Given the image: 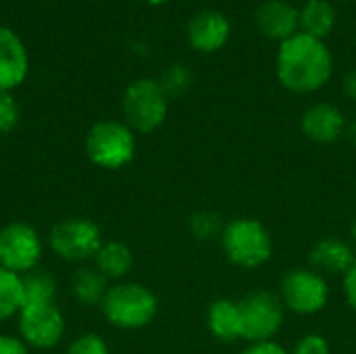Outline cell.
Here are the masks:
<instances>
[{"instance_id":"9a60e30c","label":"cell","mask_w":356,"mask_h":354,"mask_svg":"<svg viewBox=\"0 0 356 354\" xmlns=\"http://www.w3.org/2000/svg\"><path fill=\"white\" fill-rule=\"evenodd\" d=\"M29 73V56L23 40L10 29L0 25V92H13Z\"/></svg>"},{"instance_id":"ac0fdd59","label":"cell","mask_w":356,"mask_h":354,"mask_svg":"<svg viewBox=\"0 0 356 354\" xmlns=\"http://www.w3.org/2000/svg\"><path fill=\"white\" fill-rule=\"evenodd\" d=\"M111 282L98 273L94 265H83L73 271L69 288L71 296L77 305L81 307H100Z\"/></svg>"},{"instance_id":"9c48e42d","label":"cell","mask_w":356,"mask_h":354,"mask_svg":"<svg viewBox=\"0 0 356 354\" xmlns=\"http://www.w3.org/2000/svg\"><path fill=\"white\" fill-rule=\"evenodd\" d=\"M65 330V315L56 303H25L17 315V336L33 351L56 348Z\"/></svg>"},{"instance_id":"5b68a950","label":"cell","mask_w":356,"mask_h":354,"mask_svg":"<svg viewBox=\"0 0 356 354\" xmlns=\"http://www.w3.org/2000/svg\"><path fill=\"white\" fill-rule=\"evenodd\" d=\"M169 100L171 98L165 94L159 79L140 77L131 81L123 92V121L136 134H154L165 125L169 117Z\"/></svg>"},{"instance_id":"e0dca14e","label":"cell","mask_w":356,"mask_h":354,"mask_svg":"<svg viewBox=\"0 0 356 354\" xmlns=\"http://www.w3.org/2000/svg\"><path fill=\"white\" fill-rule=\"evenodd\" d=\"M92 265L98 269V273L102 277H106L111 284H115V282H123L131 275L136 257H134V250L125 242L104 240L102 246L98 248Z\"/></svg>"},{"instance_id":"4fadbf2b","label":"cell","mask_w":356,"mask_h":354,"mask_svg":"<svg viewBox=\"0 0 356 354\" xmlns=\"http://www.w3.org/2000/svg\"><path fill=\"white\" fill-rule=\"evenodd\" d=\"M186 33H188V42L194 50H198L202 54H211V52L221 50L227 44L232 25L223 13L204 8L188 21Z\"/></svg>"},{"instance_id":"ffe728a7","label":"cell","mask_w":356,"mask_h":354,"mask_svg":"<svg viewBox=\"0 0 356 354\" xmlns=\"http://www.w3.org/2000/svg\"><path fill=\"white\" fill-rule=\"evenodd\" d=\"M25 305L23 275L0 267V323L17 319Z\"/></svg>"},{"instance_id":"d6a6232c","label":"cell","mask_w":356,"mask_h":354,"mask_svg":"<svg viewBox=\"0 0 356 354\" xmlns=\"http://www.w3.org/2000/svg\"><path fill=\"white\" fill-rule=\"evenodd\" d=\"M144 2H148V4H152V6H159V4H165V2H169V0H144Z\"/></svg>"},{"instance_id":"603a6c76","label":"cell","mask_w":356,"mask_h":354,"mask_svg":"<svg viewBox=\"0 0 356 354\" xmlns=\"http://www.w3.org/2000/svg\"><path fill=\"white\" fill-rule=\"evenodd\" d=\"M159 83L163 86V90H165V94L169 98H177V96L186 94L188 88L192 86V73L184 65H171L163 73V77L159 79Z\"/></svg>"},{"instance_id":"2e32d148","label":"cell","mask_w":356,"mask_h":354,"mask_svg":"<svg viewBox=\"0 0 356 354\" xmlns=\"http://www.w3.org/2000/svg\"><path fill=\"white\" fill-rule=\"evenodd\" d=\"M204 323H207L209 334L223 344H232V342L242 340L240 305L236 298H227V296L215 298L207 309Z\"/></svg>"},{"instance_id":"7a4b0ae2","label":"cell","mask_w":356,"mask_h":354,"mask_svg":"<svg viewBox=\"0 0 356 354\" xmlns=\"http://www.w3.org/2000/svg\"><path fill=\"white\" fill-rule=\"evenodd\" d=\"M225 261L240 271H259L275 255V242L269 227L257 217H236L225 221L219 236Z\"/></svg>"},{"instance_id":"1f68e13d","label":"cell","mask_w":356,"mask_h":354,"mask_svg":"<svg viewBox=\"0 0 356 354\" xmlns=\"http://www.w3.org/2000/svg\"><path fill=\"white\" fill-rule=\"evenodd\" d=\"M350 244L355 246L356 250V217L353 219V223H350Z\"/></svg>"},{"instance_id":"6da1fadb","label":"cell","mask_w":356,"mask_h":354,"mask_svg":"<svg viewBox=\"0 0 356 354\" xmlns=\"http://www.w3.org/2000/svg\"><path fill=\"white\" fill-rule=\"evenodd\" d=\"M275 75L292 94H315L334 75L332 50L323 40L298 31L277 46Z\"/></svg>"},{"instance_id":"d4e9b609","label":"cell","mask_w":356,"mask_h":354,"mask_svg":"<svg viewBox=\"0 0 356 354\" xmlns=\"http://www.w3.org/2000/svg\"><path fill=\"white\" fill-rule=\"evenodd\" d=\"M290 354H332V344L323 334L309 332L294 342Z\"/></svg>"},{"instance_id":"7c38bea8","label":"cell","mask_w":356,"mask_h":354,"mask_svg":"<svg viewBox=\"0 0 356 354\" xmlns=\"http://www.w3.org/2000/svg\"><path fill=\"white\" fill-rule=\"evenodd\" d=\"M307 263L323 277H344V273L356 263V250L350 240L325 236L311 246Z\"/></svg>"},{"instance_id":"484cf974","label":"cell","mask_w":356,"mask_h":354,"mask_svg":"<svg viewBox=\"0 0 356 354\" xmlns=\"http://www.w3.org/2000/svg\"><path fill=\"white\" fill-rule=\"evenodd\" d=\"M21 117L19 102L13 92H0V134H8L17 127Z\"/></svg>"},{"instance_id":"ba28073f","label":"cell","mask_w":356,"mask_h":354,"mask_svg":"<svg viewBox=\"0 0 356 354\" xmlns=\"http://www.w3.org/2000/svg\"><path fill=\"white\" fill-rule=\"evenodd\" d=\"M102 242V230L90 217H67L56 221L46 240L50 252L67 263L94 261Z\"/></svg>"},{"instance_id":"7402d4cb","label":"cell","mask_w":356,"mask_h":354,"mask_svg":"<svg viewBox=\"0 0 356 354\" xmlns=\"http://www.w3.org/2000/svg\"><path fill=\"white\" fill-rule=\"evenodd\" d=\"M223 227H225V221L221 219V215L215 211H209V209L196 211L188 219V230H190L192 238L200 240V242H211V240L219 242Z\"/></svg>"},{"instance_id":"30bf717a","label":"cell","mask_w":356,"mask_h":354,"mask_svg":"<svg viewBox=\"0 0 356 354\" xmlns=\"http://www.w3.org/2000/svg\"><path fill=\"white\" fill-rule=\"evenodd\" d=\"M44 246V238L33 225L10 221L0 227V267L25 275L40 267Z\"/></svg>"},{"instance_id":"277c9868","label":"cell","mask_w":356,"mask_h":354,"mask_svg":"<svg viewBox=\"0 0 356 354\" xmlns=\"http://www.w3.org/2000/svg\"><path fill=\"white\" fill-rule=\"evenodd\" d=\"M83 150L94 167L119 171L134 161L138 150V134L125 121L102 119L88 129Z\"/></svg>"},{"instance_id":"8992f818","label":"cell","mask_w":356,"mask_h":354,"mask_svg":"<svg viewBox=\"0 0 356 354\" xmlns=\"http://www.w3.org/2000/svg\"><path fill=\"white\" fill-rule=\"evenodd\" d=\"M288 313L296 317H313L327 309L332 298V288L327 277L305 267H292L284 273L277 290Z\"/></svg>"},{"instance_id":"f1b7e54d","label":"cell","mask_w":356,"mask_h":354,"mask_svg":"<svg viewBox=\"0 0 356 354\" xmlns=\"http://www.w3.org/2000/svg\"><path fill=\"white\" fill-rule=\"evenodd\" d=\"M342 294L346 305L356 313V263L342 277Z\"/></svg>"},{"instance_id":"d6986e66","label":"cell","mask_w":356,"mask_h":354,"mask_svg":"<svg viewBox=\"0 0 356 354\" xmlns=\"http://www.w3.org/2000/svg\"><path fill=\"white\" fill-rule=\"evenodd\" d=\"M298 15L300 31L319 40H325L334 31L338 21L336 6L330 0H307L302 8H298Z\"/></svg>"},{"instance_id":"83f0119b","label":"cell","mask_w":356,"mask_h":354,"mask_svg":"<svg viewBox=\"0 0 356 354\" xmlns=\"http://www.w3.org/2000/svg\"><path fill=\"white\" fill-rule=\"evenodd\" d=\"M240 354H290V351L280 344L277 340H269V342H254V344H246Z\"/></svg>"},{"instance_id":"8fae6325","label":"cell","mask_w":356,"mask_h":354,"mask_svg":"<svg viewBox=\"0 0 356 354\" xmlns=\"http://www.w3.org/2000/svg\"><path fill=\"white\" fill-rule=\"evenodd\" d=\"M348 119L334 102H315L300 117V131L313 144H336L346 136Z\"/></svg>"},{"instance_id":"52a82bcc","label":"cell","mask_w":356,"mask_h":354,"mask_svg":"<svg viewBox=\"0 0 356 354\" xmlns=\"http://www.w3.org/2000/svg\"><path fill=\"white\" fill-rule=\"evenodd\" d=\"M240 321H242V340L246 344L275 340L286 323V307L277 292L273 290H252L240 300Z\"/></svg>"},{"instance_id":"44dd1931","label":"cell","mask_w":356,"mask_h":354,"mask_svg":"<svg viewBox=\"0 0 356 354\" xmlns=\"http://www.w3.org/2000/svg\"><path fill=\"white\" fill-rule=\"evenodd\" d=\"M25 303H56V280L44 269H33L23 275Z\"/></svg>"},{"instance_id":"4316f807","label":"cell","mask_w":356,"mask_h":354,"mask_svg":"<svg viewBox=\"0 0 356 354\" xmlns=\"http://www.w3.org/2000/svg\"><path fill=\"white\" fill-rule=\"evenodd\" d=\"M29 346L15 334L0 332V354H29Z\"/></svg>"},{"instance_id":"3957f363","label":"cell","mask_w":356,"mask_h":354,"mask_svg":"<svg viewBox=\"0 0 356 354\" xmlns=\"http://www.w3.org/2000/svg\"><path fill=\"white\" fill-rule=\"evenodd\" d=\"M98 309L111 328L121 332H138L156 319L159 296L146 284L123 280L108 286Z\"/></svg>"},{"instance_id":"4dcf8cb0","label":"cell","mask_w":356,"mask_h":354,"mask_svg":"<svg viewBox=\"0 0 356 354\" xmlns=\"http://www.w3.org/2000/svg\"><path fill=\"white\" fill-rule=\"evenodd\" d=\"M344 138L356 148V117L348 121V125H346V136H344Z\"/></svg>"},{"instance_id":"cb8c5ba5","label":"cell","mask_w":356,"mask_h":354,"mask_svg":"<svg viewBox=\"0 0 356 354\" xmlns=\"http://www.w3.org/2000/svg\"><path fill=\"white\" fill-rule=\"evenodd\" d=\"M65 354H111V346L96 332H86L69 342Z\"/></svg>"},{"instance_id":"5bb4252c","label":"cell","mask_w":356,"mask_h":354,"mask_svg":"<svg viewBox=\"0 0 356 354\" xmlns=\"http://www.w3.org/2000/svg\"><path fill=\"white\" fill-rule=\"evenodd\" d=\"M257 29L275 42H284L300 31L298 8L286 0H265L254 13Z\"/></svg>"},{"instance_id":"f546056e","label":"cell","mask_w":356,"mask_h":354,"mask_svg":"<svg viewBox=\"0 0 356 354\" xmlns=\"http://www.w3.org/2000/svg\"><path fill=\"white\" fill-rule=\"evenodd\" d=\"M344 90H346V94H348V98L356 102V67L346 75V79H344Z\"/></svg>"}]
</instances>
